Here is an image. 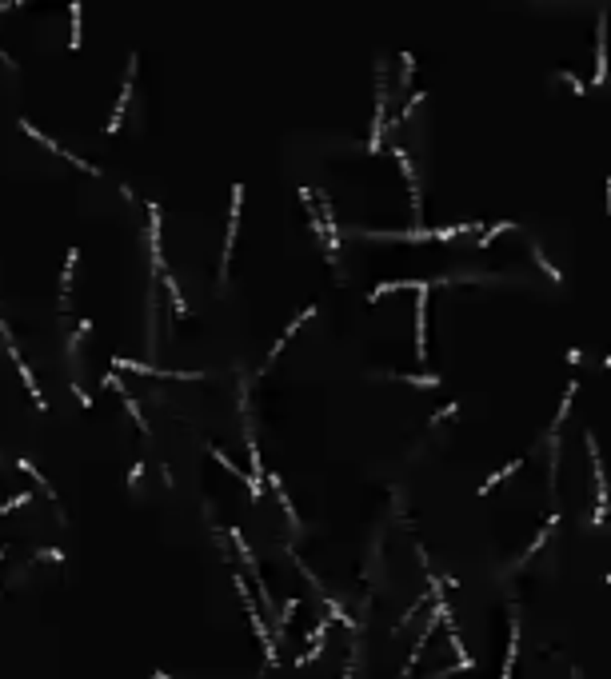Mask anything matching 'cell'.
Listing matches in <instances>:
<instances>
[{
  "label": "cell",
  "instance_id": "2",
  "mask_svg": "<svg viewBox=\"0 0 611 679\" xmlns=\"http://www.w3.org/2000/svg\"><path fill=\"white\" fill-rule=\"evenodd\" d=\"M240 204H244V184L232 188V220H228V240H224V260H220V280H228L232 268V248H236V228H240Z\"/></svg>",
  "mask_w": 611,
  "mask_h": 679
},
{
  "label": "cell",
  "instance_id": "3",
  "mask_svg": "<svg viewBox=\"0 0 611 679\" xmlns=\"http://www.w3.org/2000/svg\"><path fill=\"white\" fill-rule=\"evenodd\" d=\"M132 84H136V56H132V60H128V76H124V88H120V100H116L112 116H108V132H116V128H120V120H124V112H128Z\"/></svg>",
  "mask_w": 611,
  "mask_h": 679
},
{
  "label": "cell",
  "instance_id": "4",
  "mask_svg": "<svg viewBox=\"0 0 611 679\" xmlns=\"http://www.w3.org/2000/svg\"><path fill=\"white\" fill-rule=\"evenodd\" d=\"M312 316H316V308H308L304 316H296V320H292L288 328H284V336L276 340V348H272V352H268V368H272V364H276V356H280V352H284V348H288V340L296 336V332H300V328H304V324L312 320Z\"/></svg>",
  "mask_w": 611,
  "mask_h": 679
},
{
  "label": "cell",
  "instance_id": "6",
  "mask_svg": "<svg viewBox=\"0 0 611 679\" xmlns=\"http://www.w3.org/2000/svg\"><path fill=\"white\" fill-rule=\"evenodd\" d=\"M387 380H396V384H412V388H440V376H400V372H387Z\"/></svg>",
  "mask_w": 611,
  "mask_h": 679
},
{
  "label": "cell",
  "instance_id": "5",
  "mask_svg": "<svg viewBox=\"0 0 611 679\" xmlns=\"http://www.w3.org/2000/svg\"><path fill=\"white\" fill-rule=\"evenodd\" d=\"M392 156L400 160V172H403V180H408V192H412V208H416V216H419V180H416V168H412V160L403 156L400 148H392Z\"/></svg>",
  "mask_w": 611,
  "mask_h": 679
},
{
  "label": "cell",
  "instance_id": "7",
  "mask_svg": "<svg viewBox=\"0 0 611 679\" xmlns=\"http://www.w3.org/2000/svg\"><path fill=\"white\" fill-rule=\"evenodd\" d=\"M519 468H524V455H519V460H512V464H508V468H503V471H496V476H487V480H483V484H480V496H487L492 487H499V480H508V476H515V471H519Z\"/></svg>",
  "mask_w": 611,
  "mask_h": 679
},
{
  "label": "cell",
  "instance_id": "9",
  "mask_svg": "<svg viewBox=\"0 0 611 679\" xmlns=\"http://www.w3.org/2000/svg\"><path fill=\"white\" fill-rule=\"evenodd\" d=\"M0 60H4V65H8V68H17V60H12V56H8V52H0Z\"/></svg>",
  "mask_w": 611,
  "mask_h": 679
},
{
  "label": "cell",
  "instance_id": "8",
  "mask_svg": "<svg viewBox=\"0 0 611 679\" xmlns=\"http://www.w3.org/2000/svg\"><path fill=\"white\" fill-rule=\"evenodd\" d=\"M68 17H72V36H68V49H81V0H68Z\"/></svg>",
  "mask_w": 611,
  "mask_h": 679
},
{
  "label": "cell",
  "instance_id": "1",
  "mask_svg": "<svg viewBox=\"0 0 611 679\" xmlns=\"http://www.w3.org/2000/svg\"><path fill=\"white\" fill-rule=\"evenodd\" d=\"M20 128L28 132V136H33V140H36V144H40V148H49V152H56V156H65L68 164H76L81 172H88V176H100V168H97V164H88V160H81L76 152H68V148H60V144H56V140H49L44 132H36L33 124H28V120H20Z\"/></svg>",
  "mask_w": 611,
  "mask_h": 679
}]
</instances>
